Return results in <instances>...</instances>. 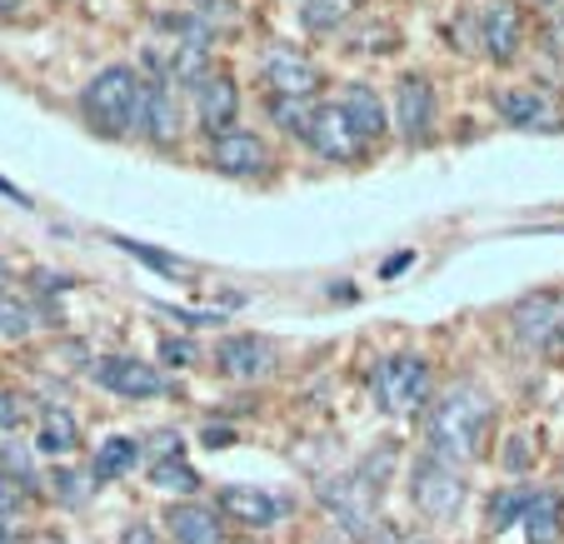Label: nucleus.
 <instances>
[{
    "label": "nucleus",
    "instance_id": "1",
    "mask_svg": "<svg viewBox=\"0 0 564 544\" xmlns=\"http://www.w3.org/2000/svg\"><path fill=\"white\" fill-rule=\"evenodd\" d=\"M490 420H495V405L479 384H469V380L449 384L425 415V445H430L425 455H440L449 465H469V459L485 455Z\"/></svg>",
    "mask_w": 564,
    "mask_h": 544
},
{
    "label": "nucleus",
    "instance_id": "2",
    "mask_svg": "<svg viewBox=\"0 0 564 544\" xmlns=\"http://www.w3.org/2000/svg\"><path fill=\"white\" fill-rule=\"evenodd\" d=\"M140 100H145V80L130 65H106V70L80 90V116L96 135L126 140L140 120Z\"/></svg>",
    "mask_w": 564,
    "mask_h": 544
},
{
    "label": "nucleus",
    "instance_id": "3",
    "mask_svg": "<svg viewBox=\"0 0 564 544\" xmlns=\"http://www.w3.org/2000/svg\"><path fill=\"white\" fill-rule=\"evenodd\" d=\"M465 475H459V465H449V459L440 455H420L415 470H410V500H415V510L425 514V520L445 524L455 520L459 510H465Z\"/></svg>",
    "mask_w": 564,
    "mask_h": 544
},
{
    "label": "nucleus",
    "instance_id": "4",
    "mask_svg": "<svg viewBox=\"0 0 564 544\" xmlns=\"http://www.w3.org/2000/svg\"><path fill=\"white\" fill-rule=\"evenodd\" d=\"M370 395L384 415H415L430 400V365L420 355H390V360L375 365Z\"/></svg>",
    "mask_w": 564,
    "mask_h": 544
},
{
    "label": "nucleus",
    "instance_id": "5",
    "mask_svg": "<svg viewBox=\"0 0 564 544\" xmlns=\"http://www.w3.org/2000/svg\"><path fill=\"white\" fill-rule=\"evenodd\" d=\"M380 494L384 490L360 470V465H355L350 475H340V480L319 485V504H325V510H330L350 534H360V540H365V530L375 524V504H380Z\"/></svg>",
    "mask_w": 564,
    "mask_h": 544
},
{
    "label": "nucleus",
    "instance_id": "6",
    "mask_svg": "<svg viewBox=\"0 0 564 544\" xmlns=\"http://www.w3.org/2000/svg\"><path fill=\"white\" fill-rule=\"evenodd\" d=\"M495 110L505 116V126L534 130V135H560L564 130V106L554 90L544 86H510L495 96Z\"/></svg>",
    "mask_w": 564,
    "mask_h": 544
},
{
    "label": "nucleus",
    "instance_id": "7",
    "mask_svg": "<svg viewBox=\"0 0 564 544\" xmlns=\"http://www.w3.org/2000/svg\"><path fill=\"white\" fill-rule=\"evenodd\" d=\"M475 45L490 55V61L510 65L514 55H520V45H524L520 6H514V0H485V6L475 11Z\"/></svg>",
    "mask_w": 564,
    "mask_h": 544
},
{
    "label": "nucleus",
    "instance_id": "8",
    "mask_svg": "<svg viewBox=\"0 0 564 544\" xmlns=\"http://www.w3.org/2000/svg\"><path fill=\"white\" fill-rule=\"evenodd\" d=\"M510 325H514V340H520L524 350H550V345L564 335V295L534 290V295H524L520 305L510 309Z\"/></svg>",
    "mask_w": 564,
    "mask_h": 544
},
{
    "label": "nucleus",
    "instance_id": "9",
    "mask_svg": "<svg viewBox=\"0 0 564 544\" xmlns=\"http://www.w3.org/2000/svg\"><path fill=\"white\" fill-rule=\"evenodd\" d=\"M96 384H106L110 395H126V400H155V395H171V380L160 374V365H145L135 355H106L96 360Z\"/></svg>",
    "mask_w": 564,
    "mask_h": 544
},
{
    "label": "nucleus",
    "instance_id": "10",
    "mask_svg": "<svg viewBox=\"0 0 564 544\" xmlns=\"http://www.w3.org/2000/svg\"><path fill=\"white\" fill-rule=\"evenodd\" d=\"M260 70H265V86L285 100H310L319 90V65L300 45H270Z\"/></svg>",
    "mask_w": 564,
    "mask_h": 544
},
{
    "label": "nucleus",
    "instance_id": "11",
    "mask_svg": "<svg viewBox=\"0 0 564 544\" xmlns=\"http://www.w3.org/2000/svg\"><path fill=\"white\" fill-rule=\"evenodd\" d=\"M394 126L405 135V145H425L435 130V86L425 75H400L394 80Z\"/></svg>",
    "mask_w": 564,
    "mask_h": 544
},
{
    "label": "nucleus",
    "instance_id": "12",
    "mask_svg": "<svg viewBox=\"0 0 564 544\" xmlns=\"http://www.w3.org/2000/svg\"><path fill=\"white\" fill-rule=\"evenodd\" d=\"M210 171L230 175V181H260V175L270 171L265 140L250 135V130H230V135H220L210 145Z\"/></svg>",
    "mask_w": 564,
    "mask_h": 544
},
{
    "label": "nucleus",
    "instance_id": "13",
    "mask_svg": "<svg viewBox=\"0 0 564 544\" xmlns=\"http://www.w3.org/2000/svg\"><path fill=\"white\" fill-rule=\"evenodd\" d=\"M235 116H240V90H235V80L225 70H210L195 86V120H200L205 135H230L235 130Z\"/></svg>",
    "mask_w": 564,
    "mask_h": 544
},
{
    "label": "nucleus",
    "instance_id": "14",
    "mask_svg": "<svg viewBox=\"0 0 564 544\" xmlns=\"http://www.w3.org/2000/svg\"><path fill=\"white\" fill-rule=\"evenodd\" d=\"M215 365H220V374H230V380H260V374L275 370V350H270V340H260V335H225V340L215 345Z\"/></svg>",
    "mask_w": 564,
    "mask_h": 544
},
{
    "label": "nucleus",
    "instance_id": "15",
    "mask_svg": "<svg viewBox=\"0 0 564 544\" xmlns=\"http://www.w3.org/2000/svg\"><path fill=\"white\" fill-rule=\"evenodd\" d=\"M135 130L150 140V145H175V140H181V100H175L171 86L145 80V100H140Z\"/></svg>",
    "mask_w": 564,
    "mask_h": 544
},
{
    "label": "nucleus",
    "instance_id": "16",
    "mask_svg": "<svg viewBox=\"0 0 564 544\" xmlns=\"http://www.w3.org/2000/svg\"><path fill=\"white\" fill-rule=\"evenodd\" d=\"M220 514L230 524H246V530H270L280 520V500L270 490H260V485H225Z\"/></svg>",
    "mask_w": 564,
    "mask_h": 544
},
{
    "label": "nucleus",
    "instance_id": "17",
    "mask_svg": "<svg viewBox=\"0 0 564 544\" xmlns=\"http://www.w3.org/2000/svg\"><path fill=\"white\" fill-rule=\"evenodd\" d=\"M310 145L325 155V161H355L365 150V140L355 135V126H350V116H345L340 106H319V120H315V135H310Z\"/></svg>",
    "mask_w": 564,
    "mask_h": 544
},
{
    "label": "nucleus",
    "instance_id": "18",
    "mask_svg": "<svg viewBox=\"0 0 564 544\" xmlns=\"http://www.w3.org/2000/svg\"><path fill=\"white\" fill-rule=\"evenodd\" d=\"M340 110L350 116V126L360 140H380L384 130H390V110H384L380 90L365 86V80H355V86L340 90Z\"/></svg>",
    "mask_w": 564,
    "mask_h": 544
},
{
    "label": "nucleus",
    "instance_id": "19",
    "mask_svg": "<svg viewBox=\"0 0 564 544\" xmlns=\"http://www.w3.org/2000/svg\"><path fill=\"white\" fill-rule=\"evenodd\" d=\"M165 524L181 544H225V524L220 510H205V504H171Z\"/></svg>",
    "mask_w": 564,
    "mask_h": 544
},
{
    "label": "nucleus",
    "instance_id": "20",
    "mask_svg": "<svg viewBox=\"0 0 564 544\" xmlns=\"http://www.w3.org/2000/svg\"><path fill=\"white\" fill-rule=\"evenodd\" d=\"M41 325L45 315L25 290H0V340H31Z\"/></svg>",
    "mask_w": 564,
    "mask_h": 544
},
{
    "label": "nucleus",
    "instance_id": "21",
    "mask_svg": "<svg viewBox=\"0 0 564 544\" xmlns=\"http://www.w3.org/2000/svg\"><path fill=\"white\" fill-rule=\"evenodd\" d=\"M560 534H564V504H560V494L534 490L530 510H524V540H530V544H560Z\"/></svg>",
    "mask_w": 564,
    "mask_h": 544
},
{
    "label": "nucleus",
    "instance_id": "22",
    "mask_svg": "<svg viewBox=\"0 0 564 544\" xmlns=\"http://www.w3.org/2000/svg\"><path fill=\"white\" fill-rule=\"evenodd\" d=\"M75 445H80V425H75V415H70V410H61V405L41 410V429H35V449H41V455H70Z\"/></svg>",
    "mask_w": 564,
    "mask_h": 544
},
{
    "label": "nucleus",
    "instance_id": "23",
    "mask_svg": "<svg viewBox=\"0 0 564 544\" xmlns=\"http://www.w3.org/2000/svg\"><path fill=\"white\" fill-rule=\"evenodd\" d=\"M135 459H140V439L116 435V439H106V445L96 449V465H90V475H96V485H110V480H120V475L135 470Z\"/></svg>",
    "mask_w": 564,
    "mask_h": 544
},
{
    "label": "nucleus",
    "instance_id": "24",
    "mask_svg": "<svg viewBox=\"0 0 564 544\" xmlns=\"http://www.w3.org/2000/svg\"><path fill=\"white\" fill-rule=\"evenodd\" d=\"M270 120H275L285 135H300L310 145V135H315V120H319V106H315V100H285V96H275V100H270Z\"/></svg>",
    "mask_w": 564,
    "mask_h": 544
},
{
    "label": "nucleus",
    "instance_id": "25",
    "mask_svg": "<svg viewBox=\"0 0 564 544\" xmlns=\"http://www.w3.org/2000/svg\"><path fill=\"white\" fill-rule=\"evenodd\" d=\"M530 500H534V490H524V485H505V490L490 500V530L505 534V530H514V524H524Z\"/></svg>",
    "mask_w": 564,
    "mask_h": 544
},
{
    "label": "nucleus",
    "instance_id": "26",
    "mask_svg": "<svg viewBox=\"0 0 564 544\" xmlns=\"http://www.w3.org/2000/svg\"><path fill=\"white\" fill-rule=\"evenodd\" d=\"M96 475H80V470H70V465H65V470H51V500L55 504H65V510H80V504L90 500V490H96Z\"/></svg>",
    "mask_w": 564,
    "mask_h": 544
},
{
    "label": "nucleus",
    "instance_id": "27",
    "mask_svg": "<svg viewBox=\"0 0 564 544\" xmlns=\"http://www.w3.org/2000/svg\"><path fill=\"white\" fill-rule=\"evenodd\" d=\"M150 485H155V490H171V494H195L200 490V475H195L185 459H155V465H150Z\"/></svg>",
    "mask_w": 564,
    "mask_h": 544
},
{
    "label": "nucleus",
    "instance_id": "28",
    "mask_svg": "<svg viewBox=\"0 0 564 544\" xmlns=\"http://www.w3.org/2000/svg\"><path fill=\"white\" fill-rule=\"evenodd\" d=\"M350 15V0H300V25L305 31H335Z\"/></svg>",
    "mask_w": 564,
    "mask_h": 544
},
{
    "label": "nucleus",
    "instance_id": "29",
    "mask_svg": "<svg viewBox=\"0 0 564 544\" xmlns=\"http://www.w3.org/2000/svg\"><path fill=\"white\" fill-rule=\"evenodd\" d=\"M116 246L126 250V255L145 260V265H150V270H160V275H191V265H185L181 255H165V250H155V246H140V240H126V236H116Z\"/></svg>",
    "mask_w": 564,
    "mask_h": 544
},
{
    "label": "nucleus",
    "instance_id": "30",
    "mask_svg": "<svg viewBox=\"0 0 564 544\" xmlns=\"http://www.w3.org/2000/svg\"><path fill=\"white\" fill-rule=\"evenodd\" d=\"M35 420V400L21 390H0V429H21Z\"/></svg>",
    "mask_w": 564,
    "mask_h": 544
},
{
    "label": "nucleus",
    "instance_id": "31",
    "mask_svg": "<svg viewBox=\"0 0 564 544\" xmlns=\"http://www.w3.org/2000/svg\"><path fill=\"white\" fill-rule=\"evenodd\" d=\"M191 11L200 15L205 25H230L235 15H240V6H235V0H195Z\"/></svg>",
    "mask_w": 564,
    "mask_h": 544
},
{
    "label": "nucleus",
    "instance_id": "32",
    "mask_svg": "<svg viewBox=\"0 0 564 544\" xmlns=\"http://www.w3.org/2000/svg\"><path fill=\"white\" fill-rule=\"evenodd\" d=\"M25 494H31V490H25V485L15 480V475H6V470H0V514L21 510V504H25Z\"/></svg>",
    "mask_w": 564,
    "mask_h": 544
},
{
    "label": "nucleus",
    "instance_id": "33",
    "mask_svg": "<svg viewBox=\"0 0 564 544\" xmlns=\"http://www.w3.org/2000/svg\"><path fill=\"white\" fill-rule=\"evenodd\" d=\"M195 355L200 350H195L191 340H160V360L165 365H195Z\"/></svg>",
    "mask_w": 564,
    "mask_h": 544
},
{
    "label": "nucleus",
    "instance_id": "34",
    "mask_svg": "<svg viewBox=\"0 0 564 544\" xmlns=\"http://www.w3.org/2000/svg\"><path fill=\"white\" fill-rule=\"evenodd\" d=\"M165 315H175L181 325H220V315L215 309H181V305H160Z\"/></svg>",
    "mask_w": 564,
    "mask_h": 544
},
{
    "label": "nucleus",
    "instance_id": "35",
    "mask_svg": "<svg viewBox=\"0 0 564 544\" xmlns=\"http://www.w3.org/2000/svg\"><path fill=\"white\" fill-rule=\"evenodd\" d=\"M530 459H534L530 439L514 435V439H510V449H505V465H510V470H530Z\"/></svg>",
    "mask_w": 564,
    "mask_h": 544
},
{
    "label": "nucleus",
    "instance_id": "36",
    "mask_svg": "<svg viewBox=\"0 0 564 544\" xmlns=\"http://www.w3.org/2000/svg\"><path fill=\"white\" fill-rule=\"evenodd\" d=\"M35 290L41 295H61V290H70V280L55 275V270H35Z\"/></svg>",
    "mask_w": 564,
    "mask_h": 544
},
{
    "label": "nucleus",
    "instance_id": "37",
    "mask_svg": "<svg viewBox=\"0 0 564 544\" xmlns=\"http://www.w3.org/2000/svg\"><path fill=\"white\" fill-rule=\"evenodd\" d=\"M365 544H400V530H394L390 520H380V524H370V530H365Z\"/></svg>",
    "mask_w": 564,
    "mask_h": 544
},
{
    "label": "nucleus",
    "instance_id": "38",
    "mask_svg": "<svg viewBox=\"0 0 564 544\" xmlns=\"http://www.w3.org/2000/svg\"><path fill=\"white\" fill-rule=\"evenodd\" d=\"M120 544H160V540H155V530H150V524H130V530L120 534Z\"/></svg>",
    "mask_w": 564,
    "mask_h": 544
},
{
    "label": "nucleus",
    "instance_id": "39",
    "mask_svg": "<svg viewBox=\"0 0 564 544\" xmlns=\"http://www.w3.org/2000/svg\"><path fill=\"white\" fill-rule=\"evenodd\" d=\"M205 439H210V445H215V449H220V445H230V439H235V435H230V429H205Z\"/></svg>",
    "mask_w": 564,
    "mask_h": 544
},
{
    "label": "nucleus",
    "instance_id": "40",
    "mask_svg": "<svg viewBox=\"0 0 564 544\" xmlns=\"http://www.w3.org/2000/svg\"><path fill=\"white\" fill-rule=\"evenodd\" d=\"M0 544H15V540H11V530H6V524H0Z\"/></svg>",
    "mask_w": 564,
    "mask_h": 544
},
{
    "label": "nucleus",
    "instance_id": "41",
    "mask_svg": "<svg viewBox=\"0 0 564 544\" xmlns=\"http://www.w3.org/2000/svg\"><path fill=\"white\" fill-rule=\"evenodd\" d=\"M15 6H21V0H0V11H15Z\"/></svg>",
    "mask_w": 564,
    "mask_h": 544
},
{
    "label": "nucleus",
    "instance_id": "42",
    "mask_svg": "<svg viewBox=\"0 0 564 544\" xmlns=\"http://www.w3.org/2000/svg\"><path fill=\"white\" fill-rule=\"evenodd\" d=\"M0 285H6V260H0Z\"/></svg>",
    "mask_w": 564,
    "mask_h": 544
}]
</instances>
